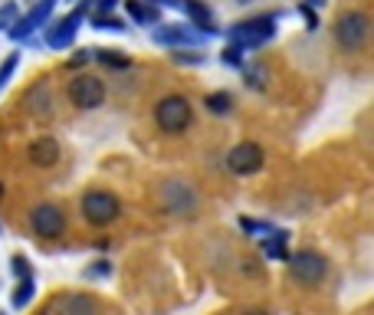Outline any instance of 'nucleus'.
Listing matches in <instances>:
<instances>
[{"label":"nucleus","instance_id":"f257e3e1","mask_svg":"<svg viewBox=\"0 0 374 315\" xmlns=\"http://www.w3.org/2000/svg\"><path fill=\"white\" fill-rule=\"evenodd\" d=\"M286 263H289V276L302 286H322L325 276H328V260L322 253H315V250H299V253L286 256Z\"/></svg>","mask_w":374,"mask_h":315},{"label":"nucleus","instance_id":"f03ea898","mask_svg":"<svg viewBox=\"0 0 374 315\" xmlns=\"http://www.w3.org/2000/svg\"><path fill=\"white\" fill-rule=\"evenodd\" d=\"M154 122L168 135H181L194 122V112H191V102H187L184 95H164L161 102L154 105Z\"/></svg>","mask_w":374,"mask_h":315},{"label":"nucleus","instance_id":"7ed1b4c3","mask_svg":"<svg viewBox=\"0 0 374 315\" xmlns=\"http://www.w3.org/2000/svg\"><path fill=\"white\" fill-rule=\"evenodd\" d=\"M368 33H371V20L361 10H348V14H341L335 20V43H338L341 50H348V53L361 50L368 43Z\"/></svg>","mask_w":374,"mask_h":315},{"label":"nucleus","instance_id":"20e7f679","mask_svg":"<svg viewBox=\"0 0 374 315\" xmlns=\"http://www.w3.org/2000/svg\"><path fill=\"white\" fill-rule=\"evenodd\" d=\"M79 207H82V217L92 223V227H109L122 210L119 197L112 194V191H85Z\"/></svg>","mask_w":374,"mask_h":315},{"label":"nucleus","instance_id":"39448f33","mask_svg":"<svg viewBox=\"0 0 374 315\" xmlns=\"http://www.w3.org/2000/svg\"><path fill=\"white\" fill-rule=\"evenodd\" d=\"M161 204L168 207L171 213H178V217H194L197 207H201V197L191 184L184 181H164L161 188Z\"/></svg>","mask_w":374,"mask_h":315},{"label":"nucleus","instance_id":"423d86ee","mask_svg":"<svg viewBox=\"0 0 374 315\" xmlns=\"http://www.w3.org/2000/svg\"><path fill=\"white\" fill-rule=\"evenodd\" d=\"M66 95H69V102L76 105V109L92 112V109H99V105L105 102V85L99 82L95 76H85V73H82V76L69 79Z\"/></svg>","mask_w":374,"mask_h":315},{"label":"nucleus","instance_id":"0eeeda50","mask_svg":"<svg viewBox=\"0 0 374 315\" xmlns=\"http://www.w3.org/2000/svg\"><path fill=\"white\" fill-rule=\"evenodd\" d=\"M30 227H33V233L43 240H60L63 233H66V213L56 204H40L30 213Z\"/></svg>","mask_w":374,"mask_h":315},{"label":"nucleus","instance_id":"6e6552de","mask_svg":"<svg viewBox=\"0 0 374 315\" xmlns=\"http://www.w3.org/2000/svg\"><path fill=\"white\" fill-rule=\"evenodd\" d=\"M263 161H266V154L256 142H240V145L227 154V168L233 171L237 178H250V174H256V171L263 168Z\"/></svg>","mask_w":374,"mask_h":315},{"label":"nucleus","instance_id":"1a4fd4ad","mask_svg":"<svg viewBox=\"0 0 374 315\" xmlns=\"http://www.w3.org/2000/svg\"><path fill=\"white\" fill-rule=\"evenodd\" d=\"M40 315H99V302L85 292H66L53 299Z\"/></svg>","mask_w":374,"mask_h":315},{"label":"nucleus","instance_id":"9d476101","mask_svg":"<svg viewBox=\"0 0 374 315\" xmlns=\"http://www.w3.org/2000/svg\"><path fill=\"white\" fill-rule=\"evenodd\" d=\"M272 33H276V20L272 17H256V20H247V23L233 26V33L230 36H233L240 46H260V43H266Z\"/></svg>","mask_w":374,"mask_h":315},{"label":"nucleus","instance_id":"9b49d317","mask_svg":"<svg viewBox=\"0 0 374 315\" xmlns=\"http://www.w3.org/2000/svg\"><path fill=\"white\" fill-rule=\"evenodd\" d=\"M82 20H85V7H79V10H73L69 17H63L60 23H53L50 30H46V46H53V50H66Z\"/></svg>","mask_w":374,"mask_h":315},{"label":"nucleus","instance_id":"f8f14e48","mask_svg":"<svg viewBox=\"0 0 374 315\" xmlns=\"http://www.w3.org/2000/svg\"><path fill=\"white\" fill-rule=\"evenodd\" d=\"M154 43H161V46H201L204 36L191 30V26H181V23H164L154 30Z\"/></svg>","mask_w":374,"mask_h":315},{"label":"nucleus","instance_id":"ddd939ff","mask_svg":"<svg viewBox=\"0 0 374 315\" xmlns=\"http://www.w3.org/2000/svg\"><path fill=\"white\" fill-rule=\"evenodd\" d=\"M53 7H56V0H40V4H36V7L30 10L23 20H20V23L10 26V36H14V40H23L26 33H33L40 23H46V17L53 14Z\"/></svg>","mask_w":374,"mask_h":315},{"label":"nucleus","instance_id":"4468645a","mask_svg":"<svg viewBox=\"0 0 374 315\" xmlns=\"http://www.w3.org/2000/svg\"><path fill=\"white\" fill-rule=\"evenodd\" d=\"M26 109H30L33 119H50V115H53V89H50L46 79L36 82L33 89L26 92Z\"/></svg>","mask_w":374,"mask_h":315},{"label":"nucleus","instance_id":"2eb2a0df","mask_svg":"<svg viewBox=\"0 0 374 315\" xmlns=\"http://www.w3.org/2000/svg\"><path fill=\"white\" fill-rule=\"evenodd\" d=\"M60 142L56 138H36L33 145H30V161L36 168H53V164L60 161Z\"/></svg>","mask_w":374,"mask_h":315},{"label":"nucleus","instance_id":"dca6fc26","mask_svg":"<svg viewBox=\"0 0 374 315\" xmlns=\"http://www.w3.org/2000/svg\"><path fill=\"white\" fill-rule=\"evenodd\" d=\"M187 14H191V20H194L197 26H204L207 33L213 30V17H210V10H207V7H201L197 0H191V4H187Z\"/></svg>","mask_w":374,"mask_h":315},{"label":"nucleus","instance_id":"f3484780","mask_svg":"<svg viewBox=\"0 0 374 315\" xmlns=\"http://www.w3.org/2000/svg\"><path fill=\"white\" fill-rule=\"evenodd\" d=\"M33 292H36V282H33V276H26V279H20L17 292H14V306H17V309L30 306V299H33Z\"/></svg>","mask_w":374,"mask_h":315},{"label":"nucleus","instance_id":"a211bd4d","mask_svg":"<svg viewBox=\"0 0 374 315\" xmlns=\"http://www.w3.org/2000/svg\"><path fill=\"white\" fill-rule=\"evenodd\" d=\"M207 109H210L213 115H227V112L233 109V99H230L227 92H213V95H207Z\"/></svg>","mask_w":374,"mask_h":315},{"label":"nucleus","instance_id":"6ab92c4d","mask_svg":"<svg viewBox=\"0 0 374 315\" xmlns=\"http://www.w3.org/2000/svg\"><path fill=\"white\" fill-rule=\"evenodd\" d=\"M128 14H132V20H138V23H154V10L148 7V4H141V0H128Z\"/></svg>","mask_w":374,"mask_h":315},{"label":"nucleus","instance_id":"aec40b11","mask_svg":"<svg viewBox=\"0 0 374 315\" xmlns=\"http://www.w3.org/2000/svg\"><path fill=\"white\" fill-rule=\"evenodd\" d=\"M286 237H289V233H276L272 243H266L263 247V253L269 256V260H286Z\"/></svg>","mask_w":374,"mask_h":315},{"label":"nucleus","instance_id":"412c9836","mask_svg":"<svg viewBox=\"0 0 374 315\" xmlns=\"http://www.w3.org/2000/svg\"><path fill=\"white\" fill-rule=\"evenodd\" d=\"M99 60H102L105 66H119V69L128 66V60L125 56H119V50H99Z\"/></svg>","mask_w":374,"mask_h":315},{"label":"nucleus","instance_id":"4be33fe9","mask_svg":"<svg viewBox=\"0 0 374 315\" xmlns=\"http://www.w3.org/2000/svg\"><path fill=\"white\" fill-rule=\"evenodd\" d=\"M14 20H17V4L10 0L7 7L0 10V30H4V26H14Z\"/></svg>","mask_w":374,"mask_h":315},{"label":"nucleus","instance_id":"5701e85b","mask_svg":"<svg viewBox=\"0 0 374 315\" xmlns=\"http://www.w3.org/2000/svg\"><path fill=\"white\" fill-rule=\"evenodd\" d=\"M10 263H14V273H17L20 276V279H26V276H33V273H30V266H26V256H14V260H10Z\"/></svg>","mask_w":374,"mask_h":315},{"label":"nucleus","instance_id":"b1692460","mask_svg":"<svg viewBox=\"0 0 374 315\" xmlns=\"http://www.w3.org/2000/svg\"><path fill=\"white\" fill-rule=\"evenodd\" d=\"M95 26H99V30H125L122 20H115V17H95Z\"/></svg>","mask_w":374,"mask_h":315},{"label":"nucleus","instance_id":"393cba45","mask_svg":"<svg viewBox=\"0 0 374 315\" xmlns=\"http://www.w3.org/2000/svg\"><path fill=\"white\" fill-rule=\"evenodd\" d=\"M247 79H250V85H253V89H263V69H247Z\"/></svg>","mask_w":374,"mask_h":315},{"label":"nucleus","instance_id":"a878e982","mask_svg":"<svg viewBox=\"0 0 374 315\" xmlns=\"http://www.w3.org/2000/svg\"><path fill=\"white\" fill-rule=\"evenodd\" d=\"M243 315H272V312H263V309H253V312H243Z\"/></svg>","mask_w":374,"mask_h":315},{"label":"nucleus","instance_id":"bb28decb","mask_svg":"<svg viewBox=\"0 0 374 315\" xmlns=\"http://www.w3.org/2000/svg\"><path fill=\"white\" fill-rule=\"evenodd\" d=\"M309 4H312V7H322V4H325V0H309Z\"/></svg>","mask_w":374,"mask_h":315},{"label":"nucleus","instance_id":"cd10ccee","mask_svg":"<svg viewBox=\"0 0 374 315\" xmlns=\"http://www.w3.org/2000/svg\"><path fill=\"white\" fill-rule=\"evenodd\" d=\"M154 4H178V0H154Z\"/></svg>","mask_w":374,"mask_h":315},{"label":"nucleus","instance_id":"c85d7f7f","mask_svg":"<svg viewBox=\"0 0 374 315\" xmlns=\"http://www.w3.org/2000/svg\"><path fill=\"white\" fill-rule=\"evenodd\" d=\"M0 315H4V312H0Z\"/></svg>","mask_w":374,"mask_h":315}]
</instances>
